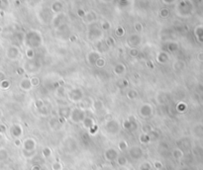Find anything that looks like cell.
Segmentation results:
<instances>
[{
	"label": "cell",
	"mask_w": 203,
	"mask_h": 170,
	"mask_svg": "<svg viewBox=\"0 0 203 170\" xmlns=\"http://www.w3.org/2000/svg\"><path fill=\"white\" fill-rule=\"evenodd\" d=\"M6 170H13V169H6Z\"/></svg>",
	"instance_id": "42"
},
{
	"label": "cell",
	"mask_w": 203,
	"mask_h": 170,
	"mask_svg": "<svg viewBox=\"0 0 203 170\" xmlns=\"http://www.w3.org/2000/svg\"><path fill=\"white\" fill-rule=\"evenodd\" d=\"M14 144L16 147H22V141H21L20 138H16L14 141Z\"/></svg>",
	"instance_id": "36"
},
{
	"label": "cell",
	"mask_w": 203,
	"mask_h": 170,
	"mask_svg": "<svg viewBox=\"0 0 203 170\" xmlns=\"http://www.w3.org/2000/svg\"><path fill=\"white\" fill-rule=\"evenodd\" d=\"M129 155L133 160H139L143 156V150H142L140 147L135 145V147H132L129 149Z\"/></svg>",
	"instance_id": "7"
},
{
	"label": "cell",
	"mask_w": 203,
	"mask_h": 170,
	"mask_svg": "<svg viewBox=\"0 0 203 170\" xmlns=\"http://www.w3.org/2000/svg\"><path fill=\"white\" fill-rule=\"evenodd\" d=\"M97 130H98V127H97V125H96V126L93 127L92 129L89 130V133H90V135H95Z\"/></svg>",
	"instance_id": "34"
},
{
	"label": "cell",
	"mask_w": 203,
	"mask_h": 170,
	"mask_svg": "<svg viewBox=\"0 0 203 170\" xmlns=\"http://www.w3.org/2000/svg\"><path fill=\"white\" fill-rule=\"evenodd\" d=\"M51 170H63V164L60 161H54L51 163Z\"/></svg>",
	"instance_id": "24"
},
{
	"label": "cell",
	"mask_w": 203,
	"mask_h": 170,
	"mask_svg": "<svg viewBox=\"0 0 203 170\" xmlns=\"http://www.w3.org/2000/svg\"><path fill=\"white\" fill-rule=\"evenodd\" d=\"M23 73H24L23 68H18V74H19V75H22Z\"/></svg>",
	"instance_id": "40"
},
{
	"label": "cell",
	"mask_w": 203,
	"mask_h": 170,
	"mask_svg": "<svg viewBox=\"0 0 203 170\" xmlns=\"http://www.w3.org/2000/svg\"><path fill=\"white\" fill-rule=\"evenodd\" d=\"M2 88H6V89H7V88H9V86H10V82H9V81H7V80H4V81H2Z\"/></svg>",
	"instance_id": "35"
},
{
	"label": "cell",
	"mask_w": 203,
	"mask_h": 170,
	"mask_svg": "<svg viewBox=\"0 0 203 170\" xmlns=\"http://www.w3.org/2000/svg\"><path fill=\"white\" fill-rule=\"evenodd\" d=\"M114 73L118 75V76H121V75L125 74L126 72V66L122 64V63H118V64H116L114 66V69H113Z\"/></svg>",
	"instance_id": "14"
},
{
	"label": "cell",
	"mask_w": 203,
	"mask_h": 170,
	"mask_svg": "<svg viewBox=\"0 0 203 170\" xmlns=\"http://www.w3.org/2000/svg\"><path fill=\"white\" fill-rule=\"evenodd\" d=\"M31 170H41V167L39 165H33Z\"/></svg>",
	"instance_id": "39"
},
{
	"label": "cell",
	"mask_w": 203,
	"mask_h": 170,
	"mask_svg": "<svg viewBox=\"0 0 203 170\" xmlns=\"http://www.w3.org/2000/svg\"><path fill=\"white\" fill-rule=\"evenodd\" d=\"M153 106L149 104V103H146V104H143L142 106H140L139 108V115L144 118V119H147V118H150L153 115Z\"/></svg>",
	"instance_id": "4"
},
{
	"label": "cell",
	"mask_w": 203,
	"mask_h": 170,
	"mask_svg": "<svg viewBox=\"0 0 203 170\" xmlns=\"http://www.w3.org/2000/svg\"><path fill=\"white\" fill-rule=\"evenodd\" d=\"M157 59L160 63H165L168 62V56H166L165 54H163V53H160Z\"/></svg>",
	"instance_id": "25"
},
{
	"label": "cell",
	"mask_w": 203,
	"mask_h": 170,
	"mask_svg": "<svg viewBox=\"0 0 203 170\" xmlns=\"http://www.w3.org/2000/svg\"><path fill=\"white\" fill-rule=\"evenodd\" d=\"M142 130H143V133H151L154 130V129L150 125H145L142 127Z\"/></svg>",
	"instance_id": "27"
},
{
	"label": "cell",
	"mask_w": 203,
	"mask_h": 170,
	"mask_svg": "<svg viewBox=\"0 0 203 170\" xmlns=\"http://www.w3.org/2000/svg\"><path fill=\"white\" fill-rule=\"evenodd\" d=\"M115 161L117 162V164L120 166V167H124V166H126L128 164V159H127V157L125 155H118L117 159L115 160Z\"/></svg>",
	"instance_id": "16"
},
{
	"label": "cell",
	"mask_w": 203,
	"mask_h": 170,
	"mask_svg": "<svg viewBox=\"0 0 203 170\" xmlns=\"http://www.w3.org/2000/svg\"><path fill=\"white\" fill-rule=\"evenodd\" d=\"M44 106H45V102L42 99H37L35 101V107L37 108L38 110L39 109H41L42 107H44Z\"/></svg>",
	"instance_id": "29"
},
{
	"label": "cell",
	"mask_w": 203,
	"mask_h": 170,
	"mask_svg": "<svg viewBox=\"0 0 203 170\" xmlns=\"http://www.w3.org/2000/svg\"><path fill=\"white\" fill-rule=\"evenodd\" d=\"M154 167L156 169H157V170H160L163 167V163L160 161H154Z\"/></svg>",
	"instance_id": "33"
},
{
	"label": "cell",
	"mask_w": 203,
	"mask_h": 170,
	"mask_svg": "<svg viewBox=\"0 0 203 170\" xmlns=\"http://www.w3.org/2000/svg\"><path fill=\"white\" fill-rule=\"evenodd\" d=\"M118 155H119L118 149H116V148H114V147H109L104 151V158L109 162L115 161V160L117 159Z\"/></svg>",
	"instance_id": "6"
},
{
	"label": "cell",
	"mask_w": 203,
	"mask_h": 170,
	"mask_svg": "<svg viewBox=\"0 0 203 170\" xmlns=\"http://www.w3.org/2000/svg\"><path fill=\"white\" fill-rule=\"evenodd\" d=\"M93 100L90 98V97H84V98L81 100V101L78 103V108L82 109V110L85 111L86 109L92 108L93 106Z\"/></svg>",
	"instance_id": "9"
},
{
	"label": "cell",
	"mask_w": 203,
	"mask_h": 170,
	"mask_svg": "<svg viewBox=\"0 0 203 170\" xmlns=\"http://www.w3.org/2000/svg\"><path fill=\"white\" fill-rule=\"evenodd\" d=\"M39 113H40L41 116H43V117L48 116V114H49V110H48V108L46 107V105H45L44 107H42L41 109H39Z\"/></svg>",
	"instance_id": "28"
},
{
	"label": "cell",
	"mask_w": 203,
	"mask_h": 170,
	"mask_svg": "<svg viewBox=\"0 0 203 170\" xmlns=\"http://www.w3.org/2000/svg\"><path fill=\"white\" fill-rule=\"evenodd\" d=\"M104 128H105V130L107 132V133H109V135H116V133H119V130H120L119 123H118V121L114 120V119L107 121Z\"/></svg>",
	"instance_id": "3"
},
{
	"label": "cell",
	"mask_w": 203,
	"mask_h": 170,
	"mask_svg": "<svg viewBox=\"0 0 203 170\" xmlns=\"http://www.w3.org/2000/svg\"><path fill=\"white\" fill-rule=\"evenodd\" d=\"M7 158H8V151L4 149V148L0 149V161H4Z\"/></svg>",
	"instance_id": "22"
},
{
	"label": "cell",
	"mask_w": 203,
	"mask_h": 170,
	"mask_svg": "<svg viewBox=\"0 0 203 170\" xmlns=\"http://www.w3.org/2000/svg\"><path fill=\"white\" fill-rule=\"evenodd\" d=\"M85 117H86L85 111L82 110V109H80V108H78V107H75V108L71 109L68 119L71 120V122L74 123V124H81Z\"/></svg>",
	"instance_id": "1"
},
{
	"label": "cell",
	"mask_w": 203,
	"mask_h": 170,
	"mask_svg": "<svg viewBox=\"0 0 203 170\" xmlns=\"http://www.w3.org/2000/svg\"><path fill=\"white\" fill-rule=\"evenodd\" d=\"M140 170H152V167H151V164L149 162H144L140 166Z\"/></svg>",
	"instance_id": "30"
},
{
	"label": "cell",
	"mask_w": 203,
	"mask_h": 170,
	"mask_svg": "<svg viewBox=\"0 0 203 170\" xmlns=\"http://www.w3.org/2000/svg\"><path fill=\"white\" fill-rule=\"evenodd\" d=\"M92 108H94L96 111H99V110H102L103 108V104L101 101H99V100H96V101L93 102V106Z\"/></svg>",
	"instance_id": "23"
},
{
	"label": "cell",
	"mask_w": 203,
	"mask_h": 170,
	"mask_svg": "<svg viewBox=\"0 0 203 170\" xmlns=\"http://www.w3.org/2000/svg\"><path fill=\"white\" fill-rule=\"evenodd\" d=\"M120 170H125V169H123V168H121V169H120Z\"/></svg>",
	"instance_id": "43"
},
{
	"label": "cell",
	"mask_w": 203,
	"mask_h": 170,
	"mask_svg": "<svg viewBox=\"0 0 203 170\" xmlns=\"http://www.w3.org/2000/svg\"><path fill=\"white\" fill-rule=\"evenodd\" d=\"M99 59V54L97 53H90L87 56V62L89 63L90 65L95 64V62H97V59Z\"/></svg>",
	"instance_id": "15"
},
{
	"label": "cell",
	"mask_w": 203,
	"mask_h": 170,
	"mask_svg": "<svg viewBox=\"0 0 203 170\" xmlns=\"http://www.w3.org/2000/svg\"><path fill=\"white\" fill-rule=\"evenodd\" d=\"M5 77H6L5 73H3V72H0V81H4L5 80Z\"/></svg>",
	"instance_id": "38"
},
{
	"label": "cell",
	"mask_w": 203,
	"mask_h": 170,
	"mask_svg": "<svg viewBox=\"0 0 203 170\" xmlns=\"http://www.w3.org/2000/svg\"><path fill=\"white\" fill-rule=\"evenodd\" d=\"M123 128L127 130H135L137 129V122L134 117H130L123 122Z\"/></svg>",
	"instance_id": "8"
},
{
	"label": "cell",
	"mask_w": 203,
	"mask_h": 170,
	"mask_svg": "<svg viewBox=\"0 0 203 170\" xmlns=\"http://www.w3.org/2000/svg\"><path fill=\"white\" fill-rule=\"evenodd\" d=\"M172 155H174V157L175 159H179L182 157V151H181L180 149H178V148H177V149H174V151H172Z\"/></svg>",
	"instance_id": "26"
},
{
	"label": "cell",
	"mask_w": 203,
	"mask_h": 170,
	"mask_svg": "<svg viewBox=\"0 0 203 170\" xmlns=\"http://www.w3.org/2000/svg\"><path fill=\"white\" fill-rule=\"evenodd\" d=\"M51 153H53V151H51V149L49 147H44L43 149H42V154H43V156L46 157V158H49V157H51Z\"/></svg>",
	"instance_id": "20"
},
{
	"label": "cell",
	"mask_w": 203,
	"mask_h": 170,
	"mask_svg": "<svg viewBox=\"0 0 203 170\" xmlns=\"http://www.w3.org/2000/svg\"><path fill=\"white\" fill-rule=\"evenodd\" d=\"M27 56H28L29 59H32V57L34 56V54H33V51H27Z\"/></svg>",
	"instance_id": "37"
},
{
	"label": "cell",
	"mask_w": 203,
	"mask_h": 170,
	"mask_svg": "<svg viewBox=\"0 0 203 170\" xmlns=\"http://www.w3.org/2000/svg\"><path fill=\"white\" fill-rule=\"evenodd\" d=\"M151 139H152V138H151V136L149 133H141V135L139 136V141H140L141 144H149L151 141Z\"/></svg>",
	"instance_id": "17"
},
{
	"label": "cell",
	"mask_w": 203,
	"mask_h": 170,
	"mask_svg": "<svg viewBox=\"0 0 203 170\" xmlns=\"http://www.w3.org/2000/svg\"><path fill=\"white\" fill-rule=\"evenodd\" d=\"M147 65H148V66H150V67L152 68V69L154 68V65H153V64H152V63H151V62H148V63H147Z\"/></svg>",
	"instance_id": "41"
},
{
	"label": "cell",
	"mask_w": 203,
	"mask_h": 170,
	"mask_svg": "<svg viewBox=\"0 0 203 170\" xmlns=\"http://www.w3.org/2000/svg\"><path fill=\"white\" fill-rule=\"evenodd\" d=\"M66 95H68V98L69 101L72 103H79L84 98L83 91L80 88H77V87L71 88V90L68 91Z\"/></svg>",
	"instance_id": "2"
},
{
	"label": "cell",
	"mask_w": 203,
	"mask_h": 170,
	"mask_svg": "<svg viewBox=\"0 0 203 170\" xmlns=\"http://www.w3.org/2000/svg\"><path fill=\"white\" fill-rule=\"evenodd\" d=\"M20 88L24 91H30L32 89V84H31V81H30V78L26 77V78H23L22 80L20 81Z\"/></svg>",
	"instance_id": "13"
},
{
	"label": "cell",
	"mask_w": 203,
	"mask_h": 170,
	"mask_svg": "<svg viewBox=\"0 0 203 170\" xmlns=\"http://www.w3.org/2000/svg\"><path fill=\"white\" fill-rule=\"evenodd\" d=\"M30 81H31L32 87H38L41 84V80L38 76H32L30 78Z\"/></svg>",
	"instance_id": "19"
},
{
	"label": "cell",
	"mask_w": 203,
	"mask_h": 170,
	"mask_svg": "<svg viewBox=\"0 0 203 170\" xmlns=\"http://www.w3.org/2000/svg\"><path fill=\"white\" fill-rule=\"evenodd\" d=\"M95 65L98 66V67H103V66L105 65V60L101 59V57H99V59H97V62H95Z\"/></svg>",
	"instance_id": "31"
},
{
	"label": "cell",
	"mask_w": 203,
	"mask_h": 170,
	"mask_svg": "<svg viewBox=\"0 0 203 170\" xmlns=\"http://www.w3.org/2000/svg\"><path fill=\"white\" fill-rule=\"evenodd\" d=\"M118 150L121 151V152H124V151L127 150V148H128V144H127L126 141H124V139H121L118 142Z\"/></svg>",
	"instance_id": "18"
},
{
	"label": "cell",
	"mask_w": 203,
	"mask_h": 170,
	"mask_svg": "<svg viewBox=\"0 0 203 170\" xmlns=\"http://www.w3.org/2000/svg\"><path fill=\"white\" fill-rule=\"evenodd\" d=\"M22 147L24 151H36V147H37V141L33 138H27L25 141L22 142Z\"/></svg>",
	"instance_id": "5"
},
{
	"label": "cell",
	"mask_w": 203,
	"mask_h": 170,
	"mask_svg": "<svg viewBox=\"0 0 203 170\" xmlns=\"http://www.w3.org/2000/svg\"><path fill=\"white\" fill-rule=\"evenodd\" d=\"M82 127L84 128V129H86V130H90V129H92L93 127L96 126V123H95V121L94 119H93L92 117H85L84 118V120L82 121Z\"/></svg>",
	"instance_id": "11"
},
{
	"label": "cell",
	"mask_w": 203,
	"mask_h": 170,
	"mask_svg": "<svg viewBox=\"0 0 203 170\" xmlns=\"http://www.w3.org/2000/svg\"><path fill=\"white\" fill-rule=\"evenodd\" d=\"M97 170H115V169H114V167L112 165L106 164V165H102L101 167H99Z\"/></svg>",
	"instance_id": "32"
},
{
	"label": "cell",
	"mask_w": 203,
	"mask_h": 170,
	"mask_svg": "<svg viewBox=\"0 0 203 170\" xmlns=\"http://www.w3.org/2000/svg\"><path fill=\"white\" fill-rule=\"evenodd\" d=\"M71 111V109L68 107H60L59 110H57V117L63 118V119H65V120L68 119Z\"/></svg>",
	"instance_id": "12"
},
{
	"label": "cell",
	"mask_w": 203,
	"mask_h": 170,
	"mask_svg": "<svg viewBox=\"0 0 203 170\" xmlns=\"http://www.w3.org/2000/svg\"><path fill=\"white\" fill-rule=\"evenodd\" d=\"M12 136L16 138H20L23 135V129L20 125H13L10 129Z\"/></svg>",
	"instance_id": "10"
},
{
	"label": "cell",
	"mask_w": 203,
	"mask_h": 170,
	"mask_svg": "<svg viewBox=\"0 0 203 170\" xmlns=\"http://www.w3.org/2000/svg\"><path fill=\"white\" fill-rule=\"evenodd\" d=\"M127 97H128V99H130V100H134L138 97V92L135 89L129 90L128 93H127Z\"/></svg>",
	"instance_id": "21"
}]
</instances>
